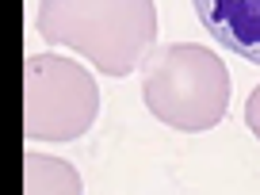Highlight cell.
<instances>
[{
	"mask_svg": "<svg viewBox=\"0 0 260 195\" xmlns=\"http://www.w3.org/2000/svg\"><path fill=\"white\" fill-rule=\"evenodd\" d=\"M35 27L107 77L134 73L157 42L153 0H42Z\"/></svg>",
	"mask_w": 260,
	"mask_h": 195,
	"instance_id": "cell-1",
	"label": "cell"
},
{
	"mask_svg": "<svg viewBox=\"0 0 260 195\" xmlns=\"http://www.w3.org/2000/svg\"><path fill=\"white\" fill-rule=\"evenodd\" d=\"M230 65L195 42L153 46L142 61V100L149 115L184 134L218 126L230 111Z\"/></svg>",
	"mask_w": 260,
	"mask_h": 195,
	"instance_id": "cell-2",
	"label": "cell"
},
{
	"mask_svg": "<svg viewBox=\"0 0 260 195\" xmlns=\"http://www.w3.org/2000/svg\"><path fill=\"white\" fill-rule=\"evenodd\" d=\"M100 115V88L81 61L31 54L23 69V134L31 142H77Z\"/></svg>",
	"mask_w": 260,
	"mask_h": 195,
	"instance_id": "cell-3",
	"label": "cell"
},
{
	"mask_svg": "<svg viewBox=\"0 0 260 195\" xmlns=\"http://www.w3.org/2000/svg\"><path fill=\"white\" fill-rule=\"evenodd\" d=\"M191 4L218 46L260 65V0H191Z\"/></svg>",
	"mask_w": 260,
	"mask_h": 195,
	"instance_id": "cell-4",
	"label": "cell"
},
{
	"mask_svg": "<svg viewBox=\"0 0 260 195\" xmlns=\"http://www.w3.org/2000/svg\"><path fill=\"white\" fill-rule=\"evenodd\" d=\"M23 191L27 195H81L84 184H81V172L73 165L57 161V157H46V153H35L27 149L23 157Z\"/></svg>",
	"mask_w": 260,
	"mask_h": 195,
	"instance_id": "cell-5",
	"label": "cell"
},
{
	"mask_svg": "<svg viewBox=\"0 0 260 195\" xmlns=\"http://www.w3.org/2000/svg\"><path fill=\"white\" fill-rule=\"evenodd\" d=\"M245 126H249L252 138H260V84L252 88L249 104H245Z\"/></svg>",
	"mask_w": 260,
	"mask_h": 195,
	"instance_id": "cell-6",
	"label": "cell"
}]
</instances>
